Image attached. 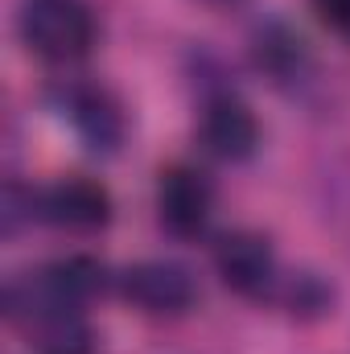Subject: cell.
I'll return each mask as SVG.
<instances>
[{"instance_id":"cell-8","label":"cell","mask_w":350,"mask_h":354,"mask_svg":"<svg viewBox=\"0 0 350 354\" xmlns=\"http://www.w3.org/2000/svg\"><path fill=\"white\" fill-rule=\"evenodd\" d=\"M252 62L260 66L264 75H272L276 83H284V79L301 75V66H305V41L288 25L268 21L252 37Z\"/></svg>"},{"instance_id":"cell-1","label":"cell","mask_w":350,"mask_h":354,"mask_svg":"<svg viewBox=\"0 0 350 354\" xmlns=\"http://www.w3.org/2000/svg\"><path fill=\"white\" fill-rule=\"evenodd\" d=\"M21 41L46 62H79L95 46V12L87 0H21L17 4Z\"/></svg>"},{"instance_id":"cell-9","label":"cell","mask_w":350,"mask_h":354,"mask_svg":"<svg viewBox=\"0 0 350 354\" xmlns=\"http://www.w3.org/2000/svg\"><path fill=\"white\" fill-rule=\"evenodd\" d=\"M37 354H99L95 346V334L87 330V322L79 313H50V317H37L29 326Z\"/></svg>"},{"instance_id":"cell-11","label":"cell","mask_w":350,"mask_h":354,"mask_svg":"<svg viewBox=\"0 0 350 354\" xmlns=\"http://www.w3.org/2000/svg\"><path fill=\"white\" fill-rule=\"evenodd\" d=\"M313 12L322 17V25L350 37V0H313Z\"/></svg>"},{"instance_id":"cell-4","label":"cell","mask_w":350,"mask_h":354,"mask_svg":"<svg viewBox=\"0 0 350 354\" xmlns=\"http://www.w3.org/2000/svg\"><path fill=\"white\" fill-rule=\"evenodd\" d=\"M214 210V185L194 165H169L157 177V218L174 239H198Z\"/></svg>"},{"instance_id":"cell-2","label":"cell","mask_w":350,"mask_h":354,"mask_svg":"<svg viewBox=\"0 0 350 354\" xmlns=\"http://www.w3.org/2000/svg\"><path fill=\"white\" fill-rule=\"evenodd\" d=\"M120 297L149 317H181L194 309L198 284L174 260H140L120 272Z\"/></svg>"},{"instance_id":"cell-6","label":"cell","mask_w":350,"mask_h":354,"mask_svg":"<svg viewBox=\"0 0 350 354\" xmlns=\"http://www.w3.org/2000/svg\"><path fill=\"white\" fill-rule=\"evenodd\" d=\"M214 272L219 280L239 297H268L280 284L276 252L260 231H231L214 248Z\"/></svg>"},{"instance_id":"cell-5","label":"cell","mask_w":350,"mask_h":354,"mask_svg":"<svg viewBox=\"0 0 350 354\" xmlns=\"http://www.w3.org/2000/svg\"><path fill=\"white\" fill-rule=\"evenodd\" d=\"M62 111H66L71 128L79 132V140L87 145L91 153H99V157L120 153V145L128 136V115H124V103L107 87L71 83L62 91Z\"/></svg>"},{"instance_id":"cell-7","label":"cell","mask_w":350,"mask_h":354,"mask_svg":"<svg viewBox=\"0 0 350 354\" xmlns=\"http://www.w3.org/2000/svg\"><path fill=\"white\" fill-rule=\"evenodd\" d=\"M42 218L62 231H75V235L103 231L111 223V194L95 177L71 174L54 181L50 189H42Z\"/></svg>"},{"instance_id":"cell-12","label":"cell","mask_w":350,"mask_h":354,"mask_svg":"<svg viewBox=\"0 0 350 354\" xmlns=\"http://www.w3.org/2000/svg\"><path fill=\"white\" fill-rule=\"evenodd\" d=\"M206 4H239V0H206Z\"/></svg>"},{"instance_id":"cell-10","label":"cell","mask_w":350,"mask_h":354,"mask_svg":"<svg viewBox=\"0 0 350 354\" xmlns=\"http://www.w3.org/2000/svg\"><path fill=\"white\" fill-rule=\"evenodd\" d=\"M276 297L297 322H317L334 309V288L317 272H293L284 284H276Z\"/></svg>"},{"instance_id":"cell-3","label":"cell","mask_w":350,"mask_h":354,"mask_svg":"<svg viewBox=\"0 0 350 354\" xmlns=\"http://www.w3.org/2000/svg\"><path fill=\"white\" fill-rule=\"evenodd\" d=\"M198 145L214 157V161H227V165H239L248 161L256 149H260V120L256 111L231 95V91H219L202 103V115H198Z\"/></svg>"}]
</instances>
